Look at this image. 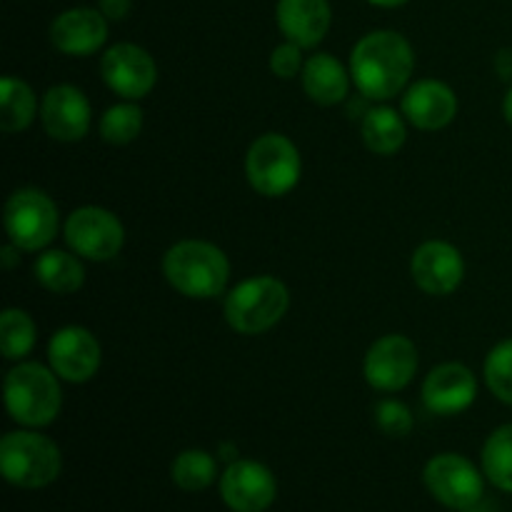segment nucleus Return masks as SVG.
Wrapping results in <instances>:
<instances>
[{
  "mask_svg": "<svg viewBox=\"0 0 512 512\" xmlns=\"http://www.w3.org/2000/svg\"><path fill=\"white\" fill-rule=\"evenodd\" d=\"M415 55L395 30H375L360 38L350 53V78L368 100H390L408 85Z\"/></svg>",
  "mask_w": 512,
  "mask_h": 512,
  "instance_id": "1",
  "label": "nucleus"
},
{
  "mask_svg": "<svg viewBox=\"0 0 512 512\" xmlns=\"http://www.w3.org/2000/svg\"><path fill=\"white\" fill-rule=\"evenodd\" d=\"M163 273L185 298L210 300L223 295L230 278V263L218 245L205 240H180L165 253Z\"/></svg>",
  "mask_w": 512,
  "mask_h": 512,
  "instance_id": "2",
  "label": "nucleus"
},
{
  "mask_svg": "<svg viewBox=\"0 0 512 512\" xmlns=\"http://www.w3.org/2000/svg\"><path fill=\"white\" fill-rule=\"evenodd\" d=\"M5 405L15 423L45 428L53 423L63 405L58 375L40 363H20L5 375Z\"/></svg>",
  "mask_w": 512,
  "mask_h": 512,
  "instance_id": "3",
  "label": "nucleus"
},
{
  "mask_svg": "<svg viewBox=\"0 0 512 512\" xmlns=\"http://www.w3.org/2000/svg\"><path fill=\"white\" fill-rule=\"evenodd\" d=\"M290 293L285 283L270 275L243 280L228 293L223 305L225 320L240 335H260L275 328L288 313Z\"/></svg>",
  "mask_w": 512,
  "mask_h": 512,
  "instance_id": "4",
  "label": "nucleus"
},
{
  "mask_svg": "<svg viewBox=\"0 0 512 512\" xmlns=\"http://www.w3.org/2000/svg\"><path fill=\"white\" fill-rule=\"evenodd\" d=\"M0 468L15 488L38 490L55 483L63 470V455L45 435L18 430L0 440Z\"/></svg>",
  "mask_w": 512,
  "mask_h": 512,
  "instance_id": "5",
  "label": "nucleus"
},
{
  "mask_svg": "<svg viewBox=\"0 0 512 512\" xmlns=\"http://www.w3.org/2000/svg\"><path fill=\"white\" fill-rule=\"evenodd\" d=\"M300 153L290 138L280 133H265L250 145L245 155V173L255 193L265 198H280L298 185Z\"/></svg>",
  "mask_w": 512,
  "mask_h": 512,
  "instance_id": "6",
  "label": "nucleus"
},
{
  "mask_svg": "<svg viewBox=\"0 0 512 512\" xmlns=\"http://www.w3.org/2000/svg\"><path fill=\"white\" fill-rule=\"evenodd\" d=\"M3 223L10 243L18 245L20 250H40L53 243L60 218L55 203L43 190L23 188L15 190L5 203Z\"/></svg>",
  "mask_w": 512,
  "mask_h": 512,
  "instance_id": "7",
  "label": "nucleus"
},
{
  "mask_svg": "<svg viewBox=\"0 0 512 512\" xmlns=\"http://www.w3.org/2000/svg\"><path fill=\"white\" fill-rule=\"evenodd\" d=\"M65 243L75 255L85 260H113L123 250L125 228L110 210L85 205L73 210L65 220Z\"/></svg>",
  "mask_w": 512,
  "mask_h": 512,
  "instance_id": "8",
  "label": "nucleus"
},
{
  "mask_svg": "<svg viewBox=\"0 0 512 512\" xmlns=\"http://www.w3.org/2000/svg\"><path fill=\"white\" fill-rule=\"evenodd\" d=\"M425 485L445 508L470 510L483 500V475L468 458L455 453L435 455L425 465Z\"/></svg>",
  "mask_w": 512,
  "mask_h": 512,
  "instance_id": "9",
  "label": "nucleus"
},
{
  "mask_svg": "<svg viewBox=\"0 0 512 512\" xmlns=\"http://www.w3.org/2000/svg\"><path fill=\"white\" fill-rule=\"evenodd\" d=\"M365 380L380 393H398L418 373V350L405 335H385L370 345L363 363Z\"/></svg>",
  "mask_w": 512,
  "mask_h": 512,
  "instance_id": "10",
  "label": "nucleus"
},
{
  "mask_svg": "<svg viewBox=\"0 0 512 512\" xmlns=\"http://www.w3.org/2000/svg\"><path fill=\"white\" fill-rule=\"evenodd\" d=\"M105 85L120 98L140 100L155 88L158 83V68L150 53L140 45L118 43L103 55L100 63Z\"/></svg>",
  "mask_w": 512,
  "mask_h": 512,
  "instance_id": "11",
  "label": "nucleus"
},
{
  "mask_svg": "<svg viewBox=\"0 0 512 512\" xmlns=\"http://www.w3.org/2000/svg\"><path fill=\"white\" fill-rule=\"evenodd\" d=\"M220 495L233 512H265L278 495V483L263 463L235 460L220 478Z\"/></svg>",
  "mask_w": 512,
  "mask_h": 512,
  "instance_id": "12",
  "label": "nucleus"
},
{
  "mask_svg": "<svg viewBox=\"0 0 512 512\" xmlns=\"http://www.w3.org/2000/svg\"><path fill=\"white\" fill-rule=\"evenodd\" d=\"M100 343L90 330L68 325L50 338L48 360L53 373L68 383H88L100 368Z\"/></svg>",
  "mask_w": 512,
  "mask_h": 512,
  "instance_id": "13",
  "label": "nucleus"
},
{
  "mask_svg": "<svg viewBox=\"0 0 512 512\" xmlns=\"http://www.w3.org/2000/svg\"><path fill=\"white\" fill-rule=\"evenodd\" d=\"M415 285L428 295H450L465 275L463 255L445 240H428L420 245L410 263Z\"/></svg>",
  "mask_w": 512,
  "mask_h": 512,
  "instance_id": "14",
  "label": "nucleus"
},
{
  "mask_svg": "<svg viewBox=\"0 0 512 512\" xmlns=\"http://www.w3.org/2000/svg\"><path fill=\"white\" fill-rule=\"evenodd\" d=\"M40 118L50 138L75 143L85 138L90 128V103L75 85H53L43 98Z\"/></svg>",
  "mask_w": 512,
  "mask_h": 512,
  "instance_id": "15",
  "label": "nucleus"
},
{
  "mask_svg": "<svg viewBox=\"0 0 512 512\" xmlns=\"http://www.w3.org/2000/svg\"><path fill=\"white\" fill-rule=\"evenodd\" d=\"M478 380L460 363H443L430 370L423 383V403L433 415H458L475 403Z\"/></svg>",
  "mask_w": 512,
  "mask_h": 512,
  "instance_id": "16",
  "label": "nucleus"
},
{
  "mask_svg": "<svg viewBox=\"0 0 512 512\" xmlns=\"http://www.w3.org/2000/svg\"><path fill=\"white\" fill-rule=\"evenodd\" d=\"M50 40L65 55H93L108 40V18L100 8L63 10L50 25Z\"/></svg>",
  "mask_w": 512,
  "mask_h": 512,
  "instance_id": "17",
  "label": "nucleus"
},
{
  "mask_svg": "<svg viewBox=\"0 0 512 512\" xmlns=\"http://www.w3.org/2000/svg\"><path fill=\"white\" fill-rule=\"evenodd\" d=\"M403 115L420 130H440L453 123L458 98L440 80H420L403 95Z\"/></svg>",
  "mask_w": 512,
  "mask_h": 512,
  "instance_id": "18",
  "label": "nucleus"
},
{
  "mask_svg": "<svg viewBox=\"0 0 512 512\" xmlns=\"http://www.w3.org/2000/svg\"><path fill=\"white\" fill-rule=\"evenodd\" d=\"M275 20L285 38L300 48H315L328 35L333 13L328 0H278Z\"/></svg>",
  "mask_w": 512,
  "mask_h": 512,
  "instance_id": "19",
  "label": "nucleus"
},
{
  "mask_svg": "<svg viewBox=\"0 0 512 512\" xmlns=\"http://www.w3.org/2000/svg\"><path fill=\"white\" fill-rule=\"evenodd\" d=\"M303 88L318 105H338L348 98L350 75L330 53H318L303 65Z\"/></svg>",
  "mask_w": 512,
  "mask_h": 512,
  "instance_id": "20",
  "label": "nucleus"
},
{
  "mask_svg": "<svg viewBox=\"0 0 512 512\" xmlns=\"http://www.w3.org/2000/svg\"><path fill=\"white\" fill-rule=\"evenodd\" d=\"M35 280L45 290L58 295H70L83 288L85 268L75 255L63 253V250H48L40 253V258L33 265Z\"/></svg>",
  "mask_w": 512,
  "mask_h": 512,
  "instance_id": "21",
  "label": "nucleus"
},
{
  "mask_svg": "<svg viewBox=\"0 0 512 512\" xmlns=\"http://www.w3.org/2000/svg\"><path fill=\"white\" fill-rule=\"evenodd\" d=\"M360 133H363V143L375 155H395L405 145V135H408L398 110L385 108V105L370 108L365 113Z\"/></svg>",
  "mask_w": 512,
  "mask_h": 512,
  "instance_id": "22",
  "label": "nucleus"
},
{
  "mask_svg": "<svg viewBox=\"0 0 512 512\" xmlns=\"http://www.w3.org/2000/svg\"><path fill=\"white\" fill-rule=\"evenodd\" d=\"M38 110L33 88L25 80L5 75L0 83V128L3 133H20L28 128Z\"/></svg>",
  "mask_w": 512,
  "mask_h": 512,
  "instance_id": "23",
  "label": "nucleus"
},
{
  "mask_svg": "<svg viewBox=\"0 0 512 512\" xmlns=\"http://www.w3.org/2000/svg\"><path fill=\"white\" fill-rule=\"evenodd\" d=\"M173 483L180 490H188V493H200V490L210 488L218 478V463L210 453L205 450H185L178 458L173 460Z\"/></svg>",
  "mask_w": 512,
  "mask_h": 512,
  "instance_id": "24",
  "label": "nucleus"
},
{
  "mask_svg": "<svg viewBox=\"0 0 512 512\" xmlns=\"http://www.w3.org/2000/svg\"><path fill=\"white\" fill-rule=\"evenodd\" d=\"M483 473L495 488L512 493V423L495 430L485 443Z\"/></svg>",
  "mask_w": 512,
  "mask_h": 512,
  "instance_id": "25",
  "label": "nucleus"
},
{
  "mask_svg": "<svg viewBox=\"0 0 512 512\" xmlns=\"http://www.w3.org/2000/svg\"><path fill=\"white\" fill-rule=\"evenodd\" d=\"M35 323L25 310L8 308L0 318V348L8 360H20L33 350Z\"/></svg>",
  "mask_w": 512,
  "mask_h": 512,
  "instance_id": "26",
  "label": "nucleus"
},
{
  "mask_svg": "<svg viewBox=\"0 0 512 512\" xmlns=\"http://www.w3.org/2000/svg\"><path fill=\"white\" fill-rule=\"evenodd\" d=\"M143 130V110L135 103H118L105 110L100 120V135L113 145H128Z\"/></svg>",
  "mask_w": 512,
  "mask_h": 512,
  "instance_id": "27",
  "label": "nucleus"
},
{
  "mask_svg": "<svg viewBox=\"0 0 512 512\" xmlns=\"http://www.w3.org/2000/svg\"><path fill=\"white\" fill-rule=\"evenodd\" d=\"M485 383L495 398L512 405V340H503L488 353Z\"/></svg>",
  "mask_w": 512,
  "mask_h": 512,
  "instance_id": "28",
  "label": "nucleus"
},
{
  "mask_svg": "<svg viewBox=\"0 0 512 512\" xmlns=\"http://www.w3.org/2000/svg\"><path fill=\"white\" fill-rule=\"evenodd\" d=\"M375 425L383 430L388 438H405L413 430V413L405 403L393 398H385L375 405Z\"/></svg>",
  "mask_w": 512,
  "mask_h": 512,
  "instance_id": "29",
  "label": "nucleus"
},
{
  "mask_svg": "<svg viewBox=\"0 0 512 512\" xmlns=\"http://www.w3.org/2000/svg\"><path fill=\"white\" fill-rule=\"evenodd\" d=\"M303 65V48L298 43H293V40L280 43L273 50V55H270V70H273V75H278L283 80H293L295 75L303 73Z\"/></svg>",
  "mask_w": 512,
  "mask_h": 512,
  "instance_id": "30",
  "label": "nucleus"
},
{
  "mask_svg": "<svg viewBox=\"0 0 512 512\" xmlns=\"http://www.w3.org/2000/svg\"><path fill=\"white\" fill-rule=\"evenodd\" d=\"M133 0H100V13L108 20H123L128 18Z\"/></svg>",
  "mask_w": 512,
  "mask_h": 512,
  "instance_id": "31",
  "label": "nucleus"
},
{
  "mask_svg": "<svg viewBox=\"0 0 512 512\" xmlns=\"http://www.w3.org/2000/svg\"><path fill=\"white\" fill-rule=\"evenodd\" d=\"M495 73L500 75L503 80H510L512 83V48H503L498 50V55H495Z\"/></svg>",
  "mask_w": 512,
  "mask_h": 512,
  "instance_id": "32",
  "label": "nucleus"
},
{
  "mask_svg": "<svg viewBox=\"0 0 512 512\" xmlns=\"http://www.w3.org/2000/svg\"><path fill=\"white\" fill-rule=\"evenodd\" d=\"M0 260H3L5 268L13 270L15 265L20 263V248H18V245H5L3 255H0Z\"/></svg>",
  "mask_w": 512,
  "mask_h": 512,
  "instance_id": "33",
  "label": "nucleus"
},
{
  "mask_svg": "<svg viewBox=\"0 0 512 512\" xmlns=\"http://www.w3.org/2000/svg\"><path fill=\"white\" fill-rule=\"evenodd\" d=\"M368 3L378 5V8H400V5H405L408 0H368Z\"/></svg>",
  "mask_w": 512,
  "mask_h": 512,
  "instance_id": "34",
  "label": "nucleus"
},
{
  "mask_svg": "<svg viewBox=\"0 0 512 512\" xmlns=\"http://www.w3.org/2000/svg\"><path fill=\"white\" fill-rule=\"evenodd\" d=\"M503 113H505V120L512 125V88L508 90V95H505L503 100Z\"/></svg>",
  "mask_w": 512,
  "mask_h": 512,
  "instance_id": "35",
  "label": "nucleus"
},
{
  "mask_svg": "<svg viewBox=\"0 0 512 512\" xmlns=\"http://www.w3.org/2000/svg\"><path fill=\"white\" fill-rule=\"evenodd\" d=\"M233 455H235V448H233V445H230V443L220 445V458H225V460H230V463H235Z\"/></svg>",
  "mask_w": 512,
  "mask_h": 512,
  "instance_id": "36",
  "label": "nucleus"
}]
</instances>
